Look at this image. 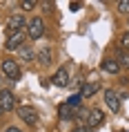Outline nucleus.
Returning <instances> with one entry per match:
<instances>
[{
  "instance_id": "nucleus-1",
  "label": "nucleus",
  "mask_w": 129,
  "mask_h": 132,
  "mask_svg": "<svg viewBox=\"0 0 129 132\" xmlns=\"http://www.w3.org/2000/svg\"><path fill=\"white\" fill-rule=\"evenodd\" d=\"M42 34H45V20L42 18H31L27 22V36L31 40H38V38H42Z\"/></svg>"
},
{
  "instance_id": "nucleus-2",
  "label": "nucleus",
  "mask_w": 129,
  "mask_h": 132,
  "mask_svg": "<svg viewBox=\"0 0 129 132\" xmlns=\"http://www.w3.org/2000/svg\"><path fill=\"white\" fill-rule=\"evenodd\" d=\"M0 67H2V74L9 76L11 81H18L20 78V67H18V61L14 58H5V61L0 63Z\"/></svg>"
},
{
  "instance_id": "nucleus-3",
  "label": "nucleus",
  "mask_w": 129,
  "mask_h": 132,
  "mask_svg": "<svg viewBox=\"0 0 129 132\" xmlns=\"http://www.w3.org/2000/svg\"><path fill=\"white\" fill-rule=\"evenodd\" d=\"M18 117H20L27 125H36L38 123V112H36L31 105H18Z\"/></svg>"
},
{
  "instance_id": "nucleus-4",
  "label": "nucleus",
  "mask_w": 129,
  "mask_h": 132,
  "mask_svg": "<svg viewBox=\"0 0 129 132\" xmlns=\"http://www.w3.org/2000/svg\"><path fill=\"white\" fill-rule=\"evenodd\" d=\"M7 27H9V34H16V31L27 29L25 16H22V14H11V16H9V20H7Z\"/></svg>"
},
{
  "instance_id": "nucleus-5",
  "label": "nucleus",
  "mask_w": 129,
  "mask_h": 132,
  "mask_svg": "<svg viewBox=\"0 0 129 132\" xmlns=\"http://www.w3.org/2000/svg\"><path fill=\"white\" fill-rule=\"evenodd\" d=\"M0 105H2V110H16V96L11 90H0Z\"/></svg>"
},
{
  "instance_id": "nucleus-6",
  "label": "nucleus",
  "mask_w": 129,
  "mask_h": 132,
  "mask_svg": "<svg viewBox=\"0 0 129 132\" xmlns=\"http://www.w3.org/2000/svg\"><path fill=\"white\" fill-rule=\"evenodd\" d=\"M22 43H25V34L22 31H16V34H9L7 43H5V49H9V52H14V49H20Z\"/></svg>"
},
{
  "instance_id": "nucleus-7",
  "label": "nucleus",
  "mask_w": 129,
  "mask_h": 132,
  "mask_svg": "<svg viewBox=\"0 0 129 132\" xmlns=\"http://www.w3.org/2000/svg\"><path fill=\"white\" fill-rule=\"evenodd\" d=\"M102 121H105L102 110H98V108L89 110V114H87V130H89V128H98V125H102Z\"/></svg>"
},
{
  "instance_id": "nucleus-8",
  "label": "nucleus",
  "mask_w": 129,
  "mask_h": 132,
  "mask_svg": "<svg viewBox=\"0 0 129 132\" xmlns=\"http://www.w3.org/2000/svg\"><path fill=\"white\" fill-rule=\"evenodd\" d=\"M105 103H107V108L111 112H118V110H120V96H118L114 90H107V92H105Z\"/></svg>"
},
{
  "instance_id": "nucleus-9",
  "label": "nucleus",
  "mask_w": 129,
  "mask_h": 132,
  "mask_svg": "<svg viewBox=\"0 0 129 132\" xmlns=\"http://www.w3.org/2000/svg\"><path fill=\"white\" fill-rule=\"evenodd\" d=\"M36 61L40 63V65H49V63L54 61V52H51V47H40L38 52H36Z\"/></svg>"
},
{
  "instance_id": "nucleus-10",
  "label": "nucleus",
  "mask_w": 129,
  "mask_h": 132,
  "mask_svg": "<svg viewBox=\"0 0 129 132\" xmlns=\"http://www.w3.org/2000/svg\"><path fill=\"white\" fill-rule=\"evenodd\" d=\"M51 81H54V85H58V87H67L69 85V72L65 70V67H60V70L54 74Z\"/></svg>"
},
{
  "instance_id": "nucleus-11",
  "label": "nucleus",
  "mask_w": 129,
  "mask_h": 132,
  "mask_svg": "<svg viewBox=\"0 0 129 132\" xmlns=\"http://www.w3.org/2000/svg\"><path fill=\"white\" fill-rule=\"evenodd\" d=\"M100 67H102L105 74H118V72H120V63L118 61H105Z\"/></svg>"
},
{
  "instance_id": "nucleus-12",
  "label": "nucleus",
  "mask_w": 129,
  "mask_h": 132,
  "mask_svg": "<svg viewBox=\"0 0 129 132\" xmlns=\"http://www.w3.org/2000/svg\"><path fill=\"white\" fill-rule=\"evenodd\" d=\"M18 54H20L22 61H36V52L31 47H27V45H22V47L18 49Z\"/></svg>"
},
{
  "instance_id": "nucleus-13",
  "label": "nucleus",
  "mask_w": 129,
  "mask_h": 132,
  "mask_svg": "<svg viewBox=\"0 0 129 132\" xmlns=\"http://www.w3.org/2000/svg\"><path fill=\"white\" fill-rule=\"evenodd\" d=\"M58 114H60L62 121H69V119H74V108H69L67 103H62L60 108H58Z\"/></svg>"
},
{
  "instance_id": "nucleus-14",
  "label": "nucleus",
  "mask_w": 129,
  "mask_h": 132,
  "mask_svg": "<svg viewBox=\"0 0 129 132\" xmlns=\"http://www.w3.org/2000/svg\"><path fill=\"white\" fill-rule=\"evenodd\" d=\"M96 92H98V83H85L80 96H91V94H96Z\"/></svg>"
},
{
  "instance_id": "nucleus-15",
  "label": "nucleus",
  "mask_w": 129,
  "mask_h": 132,
  "mask_svg": "<svg viewBox=\"0 0 129 132\" xmlns=\"http://www.w3.org/2000/svg\"><path fill=\"white\" fill-rule=\"evenodd\" d=\"M80 98H82L80 94H74V96L67 101V105H69V108H78V105H80Z\"/></svg>"
},
{
  "instance_id": "nucleus-16",
  "label": "nucleus",
  "mask_w": 129,
  "mask_h": 132,
  "mask_svg": "<svg viewBox=\"0 0 129 132\" xmlns=\"http://www.w3.org/2000/svg\"><path fill=\"white\" fill-rule=\"evenodd\" d=\"M118 11L120 14H129V0H120L118 2Z\"/></svg>"
},
{
  "instance_id": "nucleus-17",
  "label": "nucleus",
  "mask_w": 129,
  "mask_h": 132,
  "mask_svg": "<svg viewBox=\"0 0 129 132\" xmlns=\"http://www.w3.org/2000/svg\"><path fill=\"white\" fill-rule=\"evenodd\" d=\"M20 7L25 9V11H31V9L36 7V2H34V0H22V2H20Z\"/></svg>"
},
{
  "instance_id": "nucleus-18",
  "label": "nucleus",
  "mask_w": 129,
  "mask_h": 132,
  "mask_svg": "<svg viewBox=\"0 0 129 132\" xmlns=\"http://www.w3.org/2000/svg\"><path fill=\"white\" fill-rule=\"evenodd\" d=\"M120 47H122V49H129V31L120 36Z\"/></svg>"
},
{
  "instance_id": "nucleus-19",
  "label": "nucleus",
  "mask_w": 129,
  "mask_h": 132,
  "mask_svg": "<svg viewBox=\"0 0 129 132\" xmlns=\"http://www.w3.org/2000/svg\"><path fill=\"white\" fill-rule=\"evenodd\" d=\"M118 63H120V67H122V65L127 67V65H129V54H122V56H120V61H118Z\"/></svg>"
},
{
  "instance_id": "nucleus-20",
  "label": "nucleus",
  "mask_w": 129,
  "mask_h": 132,
  "mask_svg": "<svg viewBox=\"0 0 129 132\" xmlns=\"http://www.w3.org/2000/svg\"><path fill=\"white\" fill-rule=\"evenodd\" d=\"M69 7H71V11H78L80 9V2H69Z\"/></svg>"
},
{
  "instance_id": "nucleus-21",
  "label": "nucleus",
  "mask_w": 129,
  "mask_h": 132,
  "mask_svg": "<svg viewBox=\"0 0 129 132\" xmlns=\"http://www.w3.org/2000/svg\"><path fill=\"white\" fill-rule=\"evenodd\" d=\"M5 132H22V130H18V128H14V125H11V128H7Z\"/></svg>"
},
{
  "instance_id": "nucleus-22",
  "label": "nucleus",
  "mask_w": 129,
  "mask_h": 132,
  "mask_svg": "<svg viewBox=\"0 0 129 132\" xmlns=\"http://www.w3.org/2000/svg\"><path fill=\"white\" fill-rule=\"evenodd\" d=\"M76 132H89V130H87V128H78Z\"/></svg>"
},
{
  "instance_id": "nucleus-23",
  "label": "nucleus",
  "mask_w": 129,
  "mask_h": 132,
  "mask_svg": "<svg viewBox=\"0 0 129 132\" xmlns=\"http://www.w3.org/2000/svg\"><path fill=\"white\" fill-rule=\"evenodd\" d=\"M2 112H5V110H2V105H0V114H2Z\"/></svg>"
}]
</instances>
